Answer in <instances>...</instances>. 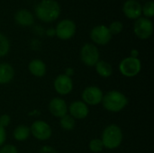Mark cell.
Instances as JSON below:
<instances>
[{
    "mask_svg": "<svg viewBox=\"0 0 154 153\" xmlns=\"http://www.w3.org/2000/svg\"><path fill=\"white\" fill-rule=\"evenodd\" d=\"M35 13L40 20L50 23L59 17L60 7L55 0H42L37 5Z\"/></svg>",
    "mask_w": 154,
    "mask_h": 153,
    "instance_id": "1",
    "label": "cell"
},
{
    "mask_svg": "<svg viewBox=\"0 0 154 153\" xmlns=\"http://www.w3.org/2000/svg\"><path fill=\"white\" fill-rule=\"evenodd\" d=\"M104 107L109 111L117 113L122 111L128 104L127 97L119 91H110L106 93L102 99Z\"/></svg>",
    "mask_w": 154,
    "mask_h": 153,
    "instance_id": "2",
    "label": "cell"
},
{
    "mask_svg": "<svg viewBox=\"0 0 154 153\" xmlns=\"http://www.w3.org/2000/svg\"><path fill=\"white\" fill-rule=\"evenodd\" d=\"M104 147L113 150L120 146L123 141V133L120 129L116 124L108 125L102 133L101 139Z\"/></svg>",
    "mask_w": 154,
    "mask_h": 153,
    "instance_id": "3",
    "label": "cell"
},
{
    "mask_svg": "<svg viewBox=\"0 0 154 153\" xmlns=\"http://www.w3.org/2000/svg\"><path fill=\"white\" fill-rule=\"evenodd\" d=\"M141 69L142 64L138 58H125L121 61L119 65V69L121 73L128 78H132L138 75V73H140L141 71Z\"/></svg>",
    "mask_w": 154,
    "mask_h": 153,
    "instance_id": "4",
    "label": "cell"
},
{
    "mask_svg": "<svg viewBox=\"0 0 154 153\" xmlns=\"http://www.w3.org/2000/svg\"><path fill=\"white\" fill-rule=\"evenodd\" d=\"M80 58L87 66H95L99 61V51L97 46L86 43L80 50Z\"/></svg>",
    "mask_w": 154,
    "mask_h": 153,
    "instance_id": "5",
    "label": "cell"
},
{
    "mask_svg": "<svg viewBox=\"0 0 154 153\" xmlns=\"http://www.w3.org/2000/svg\"><path fill=\"white\" fill-rule=\"evenodd\" d=\"M134 33L137 37L140 39L145 40L151 37L153 31V24L151 20L144 18V17H139L135 23H134Z\"/></svg>",
    "mask_w": 154,
    "mask_h": 153,
    "instance_id": "6",
    "label": "cell"
},
{
    "mask_svg": "<svg viewBox=\"0 0 154 153\" xmlns=\"http://www.w3.org/2000/svg\"><path fill=\"white\" fill-rule=\"evenodd\" d=\"M76 32V24L69 19H64L60 21L56 27L55 33L58 38L61 40L70 39Z\"/></svg>",
    "mask_w": 154,
    "mask_h": 153,
    "instance_id": "7",
    "label": "cell"
},
{
    "mask_svg": "<svg viewBox=\"0 0 154 153\" xmlns=\"http://www.w3.org/2000/svg\"><path fill=\"white\" fill-rule=\"evenodd\" d=\"M30 132L36 139L40 141H46L51 136V129L50 125L43 121H35L32 124Z\"/></svg>",
    "mask_w": 154,
    "mask_h": 153,
    "instance_id": "8",
    "label": "cell"
},
{
    "mask_svg": "<svg viewBox=\"0 0 154 153\" xmlns=\"http://www.w3.org/2000/svg\"><path fill=\"white\" fill-rule=\"evenodd\" d=\"M90 37L92 41L96 42L97 44L106 45L111 41L112 34L110 33L108 27L105 25H97L92 29Z\"/></svg>",
    "mask_w": 154,
    "mask_h": 153,
    "instance_id": "9",
    "label": "cell"
},
{
    "mask_svg": "<svg viewBox=\"0 0 154 153\" xmlns=\"http://www.w3.org/2000/svg\"><path fill=\"white\" fill-rule=\"evenodd\" d=\"M103 92L97 87H88L85 88L82 93V99L85 104H88L90 106H96L102 102L103 99Z\"/></svg>",
    "mask_w": 154,
    "mask_h": 153,
    "instance_id": "10",
    "label": "cell"
},
{
    "mask_svg": "<svg viewBox=\"0 0 154 153\" xmlns=\"http://www.w3.org/2000/svg\"><path fill=\"white\" fill-rule=\"evenodd\" d=\"M73 82L68 75H59L54 80V88L60 95L65 96L71 92Z\"/></svg>",
    "mask_w": 154,
    "mask_h": 153,
    "instance_id": "11",
    "label": "cell"
},
{
    "mask_svg": "<svg viewBox=\"0 0 154 153\" xmlns=\"http://www.w3.org/2000/svg\"><path fill=\"white\" fill-rule=\"evenodd\" d=\"M123 12L130 19H138L142 14V5L136 0H127L124 4Z\"/></svg>",
    "mask_w": 154,
    "mask_h": 153,
    "instance_id": "12",
    "label": "cell"
},
{
    "mask_svg": "<svg viewBox=\"0 0 154 153\" xmlns=\"http://www.w3.org/2000/svg\"><path fill=\"white\" fill-rule=\"evenodd\" d=\"M49 108H50L51 113L55 117H59V118L63 117L68 113V107H67L66 102L63 99L58 98V97L51 100Z\"/></svg>",
    "mask_w": 154,
    "mask_h": 153,
    "instance_id": "13",
    "label": "cell"
},
{
    "mask_svg": "<svg viewBox=\"0 0 154 153\" xmlns=\"http://www.w3.org/2000/svg\"><path fill=\"white\" fill-rule=\"evenodd\" d=\"M69 113L74 119H84L88 115V107L82 101H75L69 106Z\"/></svg>",
    "mask_w": 154,
    "mask_h": 153,
    "instance_id": "14",
    "label": "cell"
},
{
    "mask_svg": "<svg viewBox=\"0 0 154 153\" xmlns=\"http://www.w3.org/2000/svg\"><path fill=\"white\" fill-rule=\"evenodd\" d=\"M14 19L16 23L22 26H30L33 23V16L32 13L26 9L19 10L15 14Z\"/></svg>",
    "mask_w": 154,
    "mask_h": 153,
    "instance_id": "15",
    "label": "cell"
},
{
    "mask_svg": "<svg viewBox=\"0 0 154 153\" xmlns=\"http://www.w3.org/2000/svg\"><path fill=\"white\" fill-rule=\"evenodd\" d=\"M14 75L13 67L8 63H0V84L9 83Z\"/></svg>",
    "mask_w": 154,
    "mask_h": 153,
    "instance_id": "16",
    "label": "cell"
},
{
    "mask_svg": "<svg viewBox=\"0 0 154 153\" xmlns=\"http://www.w3.org/2000/svg\"><path fill=\"white\" fill-rule=\"evenodd\" d=\"M29 70L35 77H43L46 73V66L41 60H33L29 63Z\"/></svg>",
    "mask_w": 154,
    "mask_h": 153,
    "instance_id": "17",
    "label": "cell"
},
{
    "mask_svg": "<svg viewBox=\"0 0 154 153\" xmlns=\"http://www.w3.org/2000/svg\"><path fill=\"white\" fill-rule=\"evenodd\" d=\"M95 66H96L97 72L103 78H108L113 74V68L111 64H109L106 61L100 60Z\"/></svg>",
    "mask_w": 154,
    "mask_h": 153,
    "instance_id": "18",
    "label": "cell"
},
{
    "mask_svg": "<svg viewBox=\"0 0 154 153\" xmlns=\"http://www.w3.org/2000/svg\"><path fill=\"white\" fill-rule=\"evenodd\" d=\"M30 133H31L30 128H28L27 126H24V125H20L14 129V137L16 141L23 142V141H25L26 139H28Z\"/></svg>",
    "mask_w": 154,
    "mask_h": 153,
    "instance_id": "19",
    "label": "cell"
},
{
    "mask_svg": "<svg viewBox=\"0 0 154 153\" xmlns=\"http://www.w3.org/2000/svg\"><path fill=\"white\" fill-rule=\"evenodd\" d=\"M75 119L71 115H64L63 117L60 118V126L68 131L72 130L75 127Z\"/></svg>",
    "mask_w": 154,
    "mask_h": 153,
    "instance_id": "20",
    "label": "cell"
},
{
    "mask_svg": "<svg viewBox=\"0 0 154 153\" xmlns=\"http://www.w3.org/2000/svg\"><path fill=\"white\" fill-rule=\"evenodd\" d=\"M9 49L10 44L8 39L2 33H0V57L5 56L8 53Z\"/></svg>",
    "mask_w": 154,
    "mask_h": 153,
    "instance_id": "21",
    "label": "cell"
},
{
    "mask_svg": "<svg viewBox=\"0 0 154 153\" xmlns=\"http://www.w3.org/2000/svg\"><path fill=\"white\" fill-rule=\"evenodd\" d=\"M123 28H124V25L121 22L115 21L109 25L108 30H109L111 34H118L123 31Z\"/></svg>",
    "mask_w": 154,
    "mask_h": 153,
    "instance_id": "22",
    "label": "cell"
},
{
    "mask_svg": "<svg viewBox=\"0 0 154 153\" xmlns=\"http://www.w3.org/2000/svg\"><path fill=\"white\" fill-rule=\"evenodd\" d=\"M103 148H104L103 142L99 139H94L89 143V149L93 152H99L103 150Z\"/></svg>",
    "mask_w": 154,
    "mask_h": 153,
    "instance_id": "23",
    "label": "cell"
},
{
    "mask_svg": "<svg viewBox=\"0 0 154 153\" xmlns=\"http://www.w3.org/2000/svg\"><path fill=\"white\" fill-rule=\"evenodd\" d=\"M142 12L147 17H152L154 15V3L152 1H149L144 4L143 7L142 8Z\"/></svg>",
    "mask_w": 154,
    "mask_h": 153,
    "instance_id": "24",
    "label": "cell"
},
{
    "mask_svg": "<svg viewBox=\"0 0 154 153\" xmlns=\"http://www.w3.org/2000/svg\"><path fill=\"white\" fill-rule=\"evenodd\" d=\"M0 153H17V149L14 145L7 144V145H5L1 148Z\"/></svg>",
    "mask_w": 154,
    "mask_h": 153,
    "instance_id": "25",
    "label": "cell"
},
{
    "mask_svg": "<svg viewBox=\"0 0 154 153\" xmlns=\"http://www.w3.org/2000/svg\"><path fill=\"white\" fill-rule=\"evenodd\" d=\"M10 123V116L8 115H3L0 116V126L6 127Z\"/></svg>",
    "mask_w": 154,
    "mask_h": 153,
    "instance_id": "26",
    "label": "cell"
},
{
    "mask_svg": "<svg viewBox=\"0 0 154 153\" xmlns=\"http://www.w3.org/2000/svg\"><path fill=\"white\" fill-rule=\"evenodd\" d=\"M5 138H6L5 130L4 127L0 126V146L3 145V143L5 142Z\"/></svg>",
    "mask_w": 154,
    "mask_h": 153,
    "instance_id": "27",
    "label": "cell"
},
{
    "mask_svg": "<svg viewBox=\"0 0 154 153\" xmlns=\"http://www.w3.org/2000/svg\"><path fill=\"white\" fill-rule=\"evenodd\" d=\"M138 54H139L138 50H132V52H131V55H132L131 57H133V58H137Z\"/></svg>",
    "mask_w": 154,
    "mask_h": 153,
    "instance_id": "28",
    "label": "cell"
}]
</instances>
